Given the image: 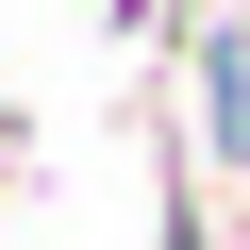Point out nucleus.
I'll list each match as a JSON object with an SVG mask.
<instances>
[{
	"label": "nucleus",
	"mask_w": 250,
	"mask_h": 250,
	"mask_svg": "<svg viewBox=\"0 0 250 250\" xmlns=\"http://www.w3.org/2000/svg\"><path fill=\"white\" fill-rule=\"evenodd\" d=\"M200 67H217V150H250V34H217Z\"/></svg>",
	"instance_id": "obj_1"
}]
</instances>
